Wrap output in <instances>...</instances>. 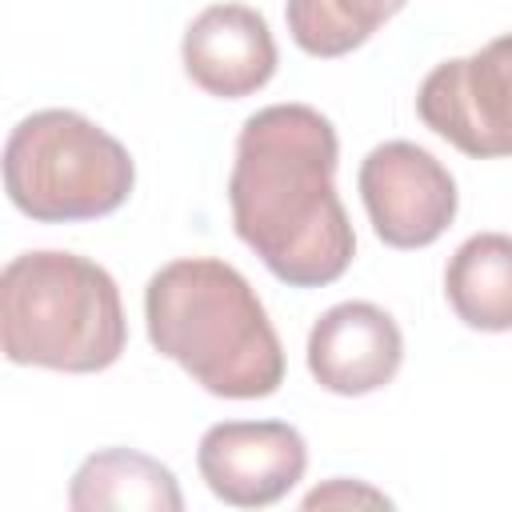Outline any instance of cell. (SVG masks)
<instances>
[{
	"mask_svg": "<svg viewBox=\"0 0 512 512\" xmlns=\"http://www.w3.org/2000/svg\"><path fill=\"white\" fill-rule=\"evenodd\" d=\"M340 140L312 104H268L236 136L228 208L236 236L288 288H324L356 256L336 196Z\"/></svg>",
	"mask_w": 512,
	"mask_h": 512,
	"instance_id": "1",
	"label": "cell"
},
{
	"mask_svg": "<svg viewBox=\"0 0 512 512\" xmlns=\"http://www.w3.org/2000/svg\"><path fill=\"white\" fill-rule=\"evenodd\" d=\"M144 324L152 348L212 396L264 400L284 384V348L256 288L216 256H184L152 272Z\"/></svg>",
	"mask_w": 512,
	"mask_h": 512,
	"instance_id": "2",
	"label": "cell"
},
{
	"mask_svg": "<svg viewBox=\"0 0 512 512\" xmlns=\"http://www.w3.org/2000/svg\"><path fill=\"white\" fill-rule=\"evenodd\" d=\"M0 344L12 364L104 372L128 344L120 288L88 256L36 248L0 272Z\"/></svg>",
	"mask_w": 512,
	"mask_h": 512,
	"instance_id": "3",
	"label": "cell"
},
{
	"mask_svg": "<svg viewBox=\"0 0 512 512\" xmlns=\"http://www.w3.org/2000/svg\"><path fill=\"white\" fill-rule=\"evenodd\" d=\"M136 184L132 152L72 108L24 116L4 144V192L40 224L112 216Z\"/></svg>",
	"mask_w": 512,
	"mask_h": 512,
	"instance_id": "4",
	"label": "cell"
},
{
	"mask_svg": "<svg viewBox=\"0 0 512 512\" xmlns=\"http://www.w3.org/2000/svg\"><path fill=\"white\" fill-rule=\"evenodd\" d=\"M416 116L464 156H512V32L436 64L416 92Z\"/></svg>",
	"mask_w": 512,
	"mask_h": 512,
	"instance_id": "5",
	"label": "cell"
},
{
	"mask_svg": "<svg viewBox=\"0 0 512 512\" xmlns=\"http://www.w3.org/2000/svg\"><path fill=\"white\" fill-rule=\"evenodd\" d=\"M360 200L388 248H428L456 220L452 172L412 140H384L360 164Z\"/></svg>",
	"mask_w": 512,
	"mask_h": 512,
	"instance_id": "6",
	"label": "cell"
},
{
	"mask_svg": "<svg viewBox=\"0 0 512 512\" xmlns=\"http://www.w3.org/2000/svg\"><path fill=\"white\" fill-rule=\"evenodd\" d=\"M196 468L216 500L268 508L304 480L308 444L284 420H224L200 436Z\"/></svg>",
	"mask_w": 512,
	"mask_h": 512,
	"instance_id": "7",
	"label": "cell"
},
{
	"mask_svg": "<svg viewBox=\"0 0 512 512\" xmlns=\"http://www.w3.org/2000/svg\"><path fill=\"white\" fill-rule=\"evenodd\" d=\"M404 364L400 324L372 300H344L320 312L308 332V372L332 396H368L392 384Z\"/></svg>",
	"mask_w": 512,
	"mask_h": 512,
	"instance_id": "8",
	"label": "cell"
},
{
	"mask_svg": "<svg viewBox=\"0 0 512 512\" xmlns=\"http://www.w3.org/2000/svg\"><path fill=\"white\" fill-rule=\"evenodd\" d=\"M184 72L220 100H244L276 76V40L268 20L248 4H208L180 44Z\"/></svg>",
	"mask_w": 512,
	"mask_h": 512,
	"instance_id": "9",
	"label": "cell"
},
{
	"mask_svg": "<svg viewBox=\"0 0 512 512\" xmlns=\"http://www.w3.org/2000/svg\"><path fill=\"white\" fill-rule=\"evenodd\" d=\"M72 512H180L184 492L168 464L136 448L92 452L68 484Z\"/></svg>",
	"mask_w": 512,
	"mask_h": 512,
	"instance_id": "10",
	"label": "cell"
},
{
	"mask_svg": "<svg viewBox=\"0 0 512 512\" xmlns=\"http://www.w3.org/2000/svg\"><path fill=\"white\" fill-rule=\"evenodd\" d=\"M444 296L460 324L476 332H512V236H468L444 268Z\"/></svg>",
	"mask_w": 512,
	"mask_h": 512,
	"instance_id": "11",
	"label": "cell"
},
{
	"mask_svg": "<svg viewBox=\"0 0 512 512\" xmlns=\"http://www.w3.org/2000/svg\"><path fill=\"white\" fill-rule=\"evenodd\" d=\"M408 0H284V20L300 52L336 60L372 40Z\"/></svg>",
	"mask_w": 512,
	"mask_h": 512,
	"instance_id": "12",
	"label": "cell"
},
{
	"mask_svg": "<svg viewBox=\"0 0 512 512\" xmlns=\"http://www.w3.org/2000/svg\"><path fill=\"white\" fill-rule=\"evenodd\" d=\"M304 508H392V500L364 480H324L304 496Z\"/></svg>",
	"mask_w": 512,
	"mask_h": 512,
	"instance_id": "13",
	"label": "cell"
}]
</instances>
